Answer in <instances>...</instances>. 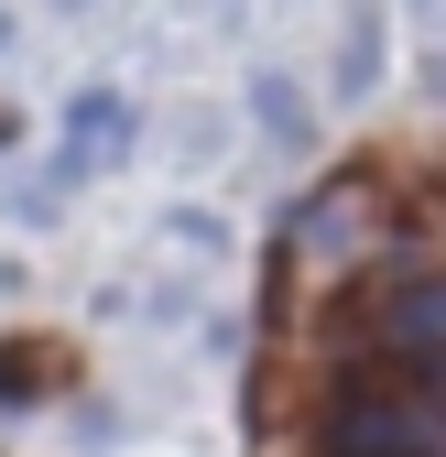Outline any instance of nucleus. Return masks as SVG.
Returning a JSON list of instances; mask_svg holds the SVG:
<instances>
[{
    "mask_svg": "<svg viewBox=\"0 0 446 457\" xmlns=\"http://www.w3.org/2000/svg\"><path fill=\"white\" fill-rule=\"evenodd\" d=\"M370 240H381V186H370V175H326V186L294 207V228H284V251H294V262H316V272L359 262Z\"/></svg>",
    "mask_w": 446,
    "mask_h": 457,
    "instance_id": "1",
    "label": "nucleus"
},
{
    "mask_svg": "<svg viewBox=\"0 0 446 457\" xmlns=\"http://www.w3.org/2000/svg\"><path fill=\"white\" fill-rule=\"evenodd\" d=\"M251 109H261V120H272V142H305V120H316V109H305V87H294V77H261V87H251Z\"/></svg>",
    "mask_w": 446,
    "mask_h": 457,
    "instance_id": "2",
    "label": "nucleus"
}]
</instances>
